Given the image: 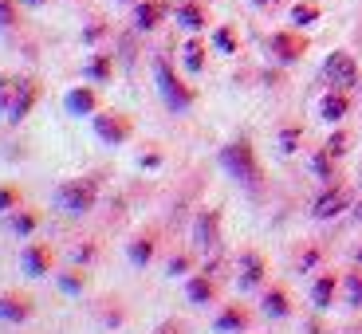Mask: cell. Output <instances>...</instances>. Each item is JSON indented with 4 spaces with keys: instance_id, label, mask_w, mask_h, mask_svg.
Listing matches in <instances>:
<instances>
[{
    "instance_id": "cell-1",
    "label": "cell",
    "mask_w": 362,
    "mask_h": 334,
    "mask_svg": "<svg viewBox=\"0 0 362 334\" xmlns=\"http://www.w3.org/2000/svg\"><path fill=\"white\" fill-rule=\"evenodd\" d=\"M55 201H59V208H64L67 217H83V213H90L95 201H99V181H90V177L64 181V185L55 189Z\"/></svg>"
},
{
    "instance_id": "cell-2",
    "label": "cell",
    "mask_w": 362,
    "mask_h": 334,
    "mask_svg": "<svg viewBox=\"0 0 362 334\" xmlns=\"http://www.w3.org/2000/svg\"><path fill=\"white\" fill-rule=\"evenodd\" d=\"M221 165L228 169V177H236L245 189H256L260 185V165H256V154L248 142H233L221 150Z\"/></svg>"
},
{
    "instance_id": "cell-3",
    "label": "cell",
    "mask_w": 362,
    "mask_h": 334,
    "mask_svg": "<svg viewBox=\"0 0 362 334\" xmlns=\"http://www.w3.org/2000/svg\"><path fill=\"white\" fill-rule=\"evenodd\" d=\"M154 79H158V90H162V99H165V107H170V110H189L193 107L197 95H193V90L173 75V67L165 64L162 55L154 59Z\"/></svg>"
},
{
    "instance_id": "cell-4",
    "label": "cell",
    "mask_w": 362,
    "mask_h": 334,
    "mask_svg": "<svg viewBox=\"0 0 362 334\" xmlns=\"http://www.w3.org/2000/svg\"><path fill=\"white\" fill-rule=\"evenodd\" d=\"M40 102V83L36 79H16L12 83V99H8V110H4V118L8 122H24L28 114H32V107Z\"/></svg>"
},
{
    "instance_id": "cell-5",
    "label": "cell",
    "mask_w": 362,
    "mask_h": 334,
    "mask_svg": "<svg viewBox=\"0 0 362 334\" xmlns=\"http://www.w3.org/2000/svg\"><path fill=\"white\" fill-rule=\"evenodd\" d=\"M90 122H95V134H99L107 145H122V142H130V134H134V122H130L127 114H115V110H103V114H95Z\"/></svg>"
},
{
    "instance_id": "cell-6",
    "label": "cell",
    "mask_w": 362,
    "mask_h": 334,
    "mask_svg": "<svg viewBox=\"0 0 362 334\" xmlns=\"http://www.w3.org/2000/svg\"><path fill=\"white\" fill-rule=\"evenodd\" d=\"M323 79L331 83V87L346 90L358 83V67H354V55L346 52H335V55H327V64H323Z\"/></svg>"
},
{
    "instance_id": "cell-7",
    "label": "cell",
    "mask_w": 362,
    "mask_h": 334,
    "mask_svg": "<svg viewBox=\"0 0 362 334\" xmlns=\"http://www.w3.org/2000/svg\"><path fill=\"white\" fill-rule=\"evenodd\" d=\"M193 244H197V252H217V244H221V213L217 208H205L197 217V225H193Z\"/></svg>"
},
{
    "instance_id": "cell-8",
    "label": "cell",
    "mask_w": 362,
    "mask_h": 334,
    "mask_svg": "<svg viewBox=\"0 0 362 334\" xmlns=\"http://www.w3.org/2000/svg\"><path fill=\"white\" fill-rule=\"evenodd\" d=\"M20 271L32 275V280H44L52 271V248L47 244H24L20 248Z\"/></svg>"
},
{
    "instance_id": "cell-9",
    "label": "cell",
    "mask_w": 362,
    "mask_h": 334,
    "mask_svg": "<svg viewBox=\"0 0 362 334\" xmlns=\"http://www.w3.org/2000/svg\"><path fill=\"white\" fill-rule=\"evenodd\" d=\"M170 16V4L165 0H142L134 8V24H138V32H154L162 20Z\"/></svg>"
},
{
    "instance_id": "cell-10",
    "label": "cell",
    "mask_w": 362,
    "mask_h": 334,
    "mask_svg": "<svg viewBox=\"0 0 362 334\" xmlns=\"http://www.w3.org/2000/svg\"><path fill=\"white\" fill-rule=\"evenodd\" d=\"M64 107H67V114H75V118L99 114V95H95V87H75V90H67Z\"/></svg>"
},
{
    "instance_id": "cell-11",
    "label": "cell",
    "mask_w": 362,
    "mask_h": 334,
    "mask_svg": "<svg viewBox=\"0 0 362 334\" xmlns=\"http://www.w3.org/2000/svg\"><path fill=\"white\" fill-rule=\"evenodd\" d=\"M0 318L4 323H28L32 318V299L28 295H0Z\"/></svg>"
},
{
    "instance_id": "cell-12",
    "label": "cell",
    "mask_w": 362,
    "mask_h": 334,
    "mask_svg": "<svg viewBox=\"0 0 362 334\" xmlns=\"http://www.w3.org/2000/svg\"><path fill=\"white\" fill-rule=\"evenodd\" d=\"M346 205H351V193H346V189H327L323 197L315 201V208H311V213H315L319 220H331V217H339Z\"/></svg>"
},
{
    "instance_id": "cell-13",
    "label": "cell",
    "mask_w": 362,
    "mask_h": 334,
    "mask_svg": "<svg viewBox=\"0 0 362 334\" xmlns=\"http://www.w3.org/2000/svg\"><path fill=\"white\" fill-rule=\"evenodd\" d=\"M303 47H308V40H303V36H288V32L272 36V52H276V59H284V64L299 59V55H303Z\"/></svg>"
},
{
    "instance_id": "cell-14",
    "label": "cell",
    "mask_w": 362,
    "mask_h": 334,
    "mask_svg": "<svg viewBox=\"0 0 362 334\" xmlns=\"http://www.w3.org/2000/svg\"><path fill=\"white\" fill-rule=\"evenodd\" d=\"M264 283V260L256 252L240 256V287H260Z\"/></svg>"
},
{
    "instance_id": "cell-15",
    "label": "cell",
    "mask_w": 362,
    "mask_h": 334,
    "mask_svg": "<svg viewBox=\"0 0 362 334\" xmlns=\"http://www.w3.org/2000/svg\"><path fill=\"white\" fill-rule=\"evenodd\" d=\"M185 295H189V303H213V295H217V283L205 275H189V283H185Z\"/></svg>"
},
{
    "instance_id": "cell-16",
    "label": "cell",
    "mask_w": 362,
    "mask_h": 334,
    "mask_svg": "<svg viewBox=\"0 0 362 334\" xmlns=\"http://www.w3.org/2000/svg\"><path fill=\"white\" fill-rule=\"evenodd\" d=\"M346 110H351V99H346L343 90H331V95H323V102H319V114H323L327 122H339Z\"/></svg>"
},
{
    "instance_id": "cell-17",
    "label": "cell",
    "mask_w": 362,
    "mask_h": 334,
    "mask_svg": "<svg viewBox=\"0 0 362 334\" xmlns=\"http://www.w3.org/2000/svg\"><path fill=\"white\" fill-rule=\"evenodd\" d=\"M177 24L189 28V32H201V28H205V12H201L197 0H181L177 4Z\"/></svg>"
},
{
    "instance_id": "cell-18",
    "label": "cell",
    "mask_w": 362,
    "mask_h": 334,
    "mask_svg": "<svg viewBox=\"0 0 362 334\" xmlns=\"http://www.w3.org/2000/svg\"><path fill=\"white\" fill-rule=\"evenodd\" d=\"M217 330H221V334H240V330H248V311H240V307L221 311V315H217Z\"/></svg>"
},
{
    "instance_id": "cell-19",
    "label": "cell",
    "mask_w": 362,
    "mask_h": 334,
    "mask_svg": "<svg viewBox=\"0 0 362 334\" xmlns=\"http://www.w3.org/2000/svg\"><path fill=\"white\" fill-rule=\"evenodd\" d=\"M335 287H339L335 275H319L315 287H311V303H315L319 311H327V307H331V299H335Z\"/></svg>"
},
{
    "instance_id": "cell-20",
    "label": "cell",
    "mask_w": 362,
    "mask_h": 334,
    "mask_svg": "<svg viewBox=\"0 0 362 334\" xmlns=\"http://www.w3.org/2000/svg\"><path fill=\"white\" fill-rule=\"evenodd\" d=\"M40 225H44V217H40V208H24V213H16V217L8 220V228H12L16 236H32Z\"/></svg>"
},
{
    "instance_id": "cell-21",
    "label": "cell",
    "mask_w": 362,
    "mask_h": 334,
    "mask_svg": "<svg viewBox=\"0 0 362 334\" xmlns=\"http://www.w3.org/2000/svg\"><path fill=\"white\" fill-rule=\"evenodd\" d=\"M127 256H130L134 268H146V263L154 260V236H138V240H130Z\"/></svg>"
},
{
    "instance_id": "cell-22",
    "label": "cell",
    "mask_w": 362,
    "mask_h": 334,
    "mask_svg": "<svg viewBox=\"0 0 362 334\" xmlns=\"http://www.w3.org/2000/svg\"><path fill=\"white\" fill-rule=\"evenodd\" d=\"M288 311H291L288 307V295H284L280 287H272L268 295H264V315H268V318H284Z\"/></svg>"
},
{
    "instance_id": "cell-23",
    "label": "cell",
    "mask_w": 362,
    "mask_h": 334,
    "mask_svg": "<svg viewBox=\"0 0 362 334\" xmlns=\"http://www.w3.org/2000/svg\"><path fill=\"white\" fill-rule=\"evenodd\" d=\"M110 71H115V59H110V55H95L87 64V79H95V83H107Z\"/></svg>"
},
{
    "instance_id": "cell-24",
    "label": "cell",
    "mask_w": 362,
    "mask_h": 334,
    "mask_svg": "<svg viewBox=\"0 0 362 334\" xmlns=\"http://www.w3.org/2000/svg\"><path fill=\"white\" fill-rule=\"evenodd\" d=\"M181 55H185V67H189V71H205V44H201V40H189Z\"/></svg>"
},
{
    "instance_id": "cell-25",
    "label": "cell",
    "mask_w": 362,
    "mask_h": 334,
    "mask_svg": "<svg viewBox=\"0 0 362 334\" xmlns=\"http://www.w3.org/2000/svg\"><path fill=\"white\" fill-rule=\"evenodd\" d=\"M59 287H64L67 295H83V291H87V275H83V271H64V275H59Z\"/></svg>"
},
{
    "instance_id": "cell-26",
    "label": "cell",
    "mask_w": 362,
    "mask_h": 334,
    "mask_svg": "<svg viewBox=\"0 0 362 334\" xmlns=\"http://www.w3.org/2000/svg\"><path fill=\"white\" fill-rule=\"evenodd\" d=\"M315 20H319V4H311V0L291 8V24H315Z\"/></svg>"
},
{
    "instance_id": "cell-27",
    "label": "cell",
    "mask_w": 362,
    "mask_h": 334,
    "mask_svg": "<svg viewBox=\"0 0 362 334\" xmlns=\"http://www.w3.org/2000/svg\"><path fill=\"white\" fill-rule=\"evenodd\" d=\"M20 208V189L16 185H0V213H12Z\"/></svg>"
},
{
    "instance_id": "cell-28",
    "label": "cell",
    "mask_w": 362,
    "mask_h": 334,
    "mask_svg": "<svg viewBox=\"0 0 362 334\" xmlns=\"http://www.w3.org/2000/svg\"><path fill=\"white\" fill-rule=\"evenodd\" d=\"M346 303L362 307V275H346Z\"/></svg>"
},
{
    "instance_id": "cell-29",
    "label": "cell",
    "mask_w": 362,
    "mask_h": 334,
    "mask_svg": "<svg viewBox=\"0 0 362 334\" xmlns=\"http://www.w3.org/2000/svg\"><path fill=\"white\" fill-rule=\"evenodd\" d=\"M213 44H217L225 55H233V52H236V36L228 32V28H217V32H213Z\"/></svg>"
},
{
    "instance_id": "cell-30",
    "label": "cell",
    "mask_w": 362,
    "mask_h": 334,
    "mask_svg": "<svg viewBox=\"0 0 362 334\" xmlns=\"http://www.w3.org/2000/svg\"><path fill=\"white\" fill-rule=\"evenodd\" d=\"M16 24V4L12 0H0V32H8Z\"/></svg>"
},
{
    "instance_id": "cell-31",
    "label": "cell",
    "mask_w": 362,
    "mask_h": 334,
    "mask_svg": "<svg viewBox=\"0 0 362 334\" xmlns=\"http://www.w3.org/2000/svg\"><path fill=\"white\" fill-rule=\"evenodd\" d=\"M296 145H299V130L296 126L284 130V134H280V150H284V154H296Z\"/></svg>"
},
{
    "instance_id": "cell-32",
    "label": "cell",
    "mask_w": 362,
    "mask_h": 334,
    "mask_svg": "<svg viewBox=\"0 0 362 334\" xmlns=\"http://www.w3.org/2000/svg\"><path fill=\"white\" fill-rule=\"evenodd\" d=\"M311 165H315V173L323 181H331V154H327V150H323V154H315V162H311Z\"/></svg>"
},
{
    "instance_id": "cell-33",
    "label": "cell",
    "mask_w": 362,
    "mask_h": 334,
    "mask_svg": "<svg viewBox=\"0 0 362 334\" xmlns=\"http://www.w3.org/2000/svg\"><path fill=\"white\" fill-rule=\"evenodd\" d=\"M12 83H16V79H8V75H0V114L8 110V99H12Z\"/></svg>"
},
{
    "instance_id": "cell-34",
    "label": "cell",
    "mask_w": 362,
    "mask_h": 334,
    "mask_svg": "<svg viewBox=\"0 0 362 334\" xmlns=\"http://www.w3.org/2000/svg\"><path fill=\"white\" fill-rule=\"evenodd\" d=\"M327 154H331V157H343V154H346V134H331V142H327Z\"/></svg>"
},
{
    "instance_id": "cell-35",
    "label": "cell",
    "mask_w": 362,
    "mask_h": 334,
    "mask_svg": "<svg viewBox=\"0 0 362 334\" xmlns=\"http://www.w3.org/2000/svg\"><path fill=\"white\" fill-rule=\"evenodd\" d=\"M165 271H170V275H185V271H189V256H173Z\"/></svg>"
},
{
    "instance_id": "cell-36",
    "label": "cell",
    "mask_w": 362,
    "mask_h": 334,
    "mask_svg": "<svg viewBox=\"0 0 362 334\" xmlns=\"http://www.w3.org/2000/svg\"><path fill=\"white\" fill-rule=\"evenodd\" d=\"M90 256H95V248H75V260H79V263H87Z\"/></svg>"
},
{
    "instance_id": "cell-37",
    "label": "cell",
    "mask_w": 362,
    "mask_h": 334,
    "mask_svg": "<svg viewBox=\"0 0 362 334\" xmlns=\"http://www.w3.org/2000/svg\"><path fill=\"white\" fill-rule=\"evenodd\" d=\"M24 4H32V8H40V4H47V0H24Z\"/></svg>"
},
{
    "instance_id": "cell-38",
    "label": "cell",
    "mask_w": 362,
    "mask_h": 334,
    "mask_svg": "<svg viewBox=\"0 0 362 334\" xmlns=\"http://www.w3.org/2000/svg\"><path fill=\"white\" fill-rule=\"evenodd\" d=\"M256 4H276V0H256Z\"/></svg>"
},
{
    "instance_id": "cell-39",
    "label": "cell",
    "mask_w": 362,
    "mask_h": 334,
    "mask_svg": "<svg viewBox=\"0 0 362 334\" xmlns=\"http://www.w3.org/2000/svg\"><path fill=\"white\" fill-rule=\"evenodd\" d=\"M358 220H362V205H358Z\"/></svg>"
},
{
    "instance_id": "cell-40",
    "label": "cell",
    "mask_w": 362,
    "mask_h": 334,
    "mask_svg": "<svg viewBox=\"0 0 362 334\" xmlns=\"http://www.w3.org/2000/svg\"><path fill=\"white\" fill-rule=\"evenodd\" d=\"M358 263H362V252H358Z\"/></svg>"
},
{
    "instance_id": "cell-41",
    "label": "cell",
    "mask_w": 362,
    "mask_h": 334,
    "mask_svg": "<svg viewBox=\"0 0 362 334\" xmlns=\"http://www.w3.org/2000/svg\"><path fill=\"white\" fill-rule=\"evenodd\" d=\"M162 334H165V330H162Z\"/></svg>"
}]
</instances>
